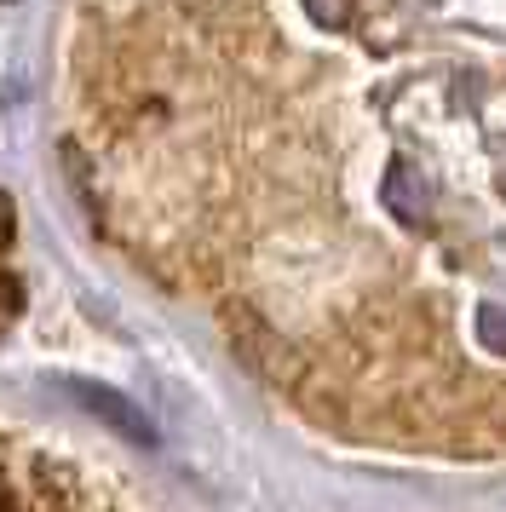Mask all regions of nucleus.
<instances>
[{
    "label": "nucleus",
    "instance_id": "obj_1",
    "mask_svg": "<svg viewBox=\"0 0 506 512\" xmlns=\"http://www.w3.org/2000/svg\"><path fill=\"white\" fill-rule=\"evenodd\" d=\"M64 392L87 409L92 420H104L110 432H121V438H138V443H156V426L144 420V409H138L133 397H121L115 386H98V380H64Z\"/></svg>",
    "mask_w": 506,
    "mask_h": 512
},
{
    "label": "nucleus",
    "instance_id": "obj_2",
    "mask_svg": "<svg viewBox=\"0 0 506 512\" xmlns=\"http://www.w3.org/2000/svg\"><path fill=\"white\" fill-rule=\"evenodd\" d=\"M386 202L397 219H409V225H426V185H420V173L409 162H391V179H386Z\"/></svg>",
    "mask_w": 506,
    "mask_h": 512
},
{
    "label": "nucleus",
    "instance_id": "obj_3",
    "mask_svg": "<svg viewBox=\"0 0 506 512\" xmlns=\"http://www.w3.org/2000/svg\"><path fill=\"white\" fill-rule=\"evenodd\" d=\"M478 334H483V346H489V351H501V357H506V311H501V305H483Z\"/></svg>",
    "mask_w": 506,
    "mask_h": 512
},
{
    "label": "nucleus",
    "instance_id": "obj_4",
    "mask_svg": "<svg viewBox=\"0 0 506 512\" xmlns=\"http://www.w3.org/2000/svg\"><path fill=\"white\" fill-rule=\"evenodd\" d=\"M311 6V18H317L322 29H340L345 24V0H305Z\"/></svg>",
    "mask_w": 506,
    "mask_h": 512
},
{
    "label": "nucleus",
    "instance_id": "obj_5",
    "mask_svg": "<svg viewBox=\"0 0 506 512\" xmlns=\"http://www.w3.org/2000/svg\"><path fill=\"white\" fill-rule=\"evenodd\" d=\"M0 242H6V202H0Z\"/></svg>",
    "mask_w": 506,
    "mask_h": 512
}]
</instances>
